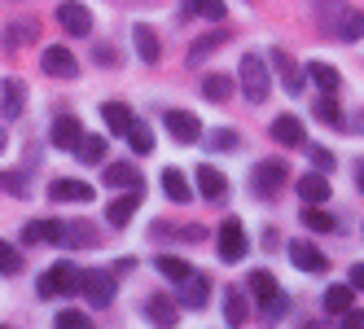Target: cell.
Segmentation results:
<instances>
[{"label": "cell", "instance_id": "cell-30", "mask_svg": "<svg viewBox=\"0 0 364 329\" xmlns=\"http://www.w3.org/2000/svg\"><path fill=\"white\" fill-rule=\"evenodd\" d=\"M347 308H351V281H343V286H329V290H325V312L343 316Z\"/></svg>", "mask_w": 364, "mask_h": 329}, {"label": "cell", "instance_id": "cell-25", "mask_svg": "<svg viewBox=\"0 0 364 329\" xmlns=\"http://www.w3.org/2000/svg\"><path fill=\"white\" fill-rule=\"evenodd\" d=\"M106 185L136 189V185H145V180H141V167H132V163H110V167H106Z\"/></svg>", "mask_w": 364, "mask_h": 329}, {"label": "cell", "instance_id": "cell-29", "mask_svg": "<svg viewBox=\"0 0 364 329\" xmlns=\"http://www.w3.org/2000/svg\"><path fill=\"white\" fill-rule=\"evenodd\" d=\"M0 88H5V119H22V101H27L22 80H5Z\"/></svg>", "mask_w": 364, "mask_h": 329}, {"label": "cell", "instance_id": "cell-40", "mask_svg": "<svg viewBox=\"0 0 364 329\" xmlns=\"http://www.w3.org/2000/svg\"><path fill=\"white\" fill-rule=\"evenodd\" d=\"M303 224H307V229H316V233H329V229H333V220H329L325 211H316V207L303 211Z\"/></svg>", "mask_w": 364, "mask_h": 329}, {"label": "cell", "instance_id": "cell-10", "mask_svg": "<svg viewBox=\"0 0 364 329\" xmlns=\"http://www.w3.org/2000/svg\"><path fill=\"white\" fill-rule=\"evenodd\" d=\"M272 66H277V75H281V84H285V92H290V97H299L307 88V75L299 70V62L285 53V48H272Z\"/></svg>", "mask_w": 364, "mask_h": 329}, {"label": "cell", "instance_id": "cell-8", "mask_svg": "<svg viewBox=\"0 0 364 329\" xmlns=\"http://www.w3.org/2000/svg\"><path fill=\"white\" fill-rule=\"evenodd\" d=\"M176 286H180L176 290L180 294V308H193V312L206 308V294H211V276H206V272H193L189 268V276H185V281H176Z\"/></svg>", "mask_w": 364, "mask_h": 329}, {"label": "cell", "instance_id": "cell-20", "mask_svg": "<svg viewBox=\"0 0 364 329\" xmlns=\"http://www.w3.org/2000/svg\"><path fill=\"white\" fill-rule=\"evenodd\" d=\"M132 44H136L141 62H149V66L163 58V48H159V36H154V27H145V22H136V27H132Z\"/></svg>", "mask_w": 364, "mask_h": 329}, {"label": "cell", "instance_id": "cell-27", "mask_svg": "<svg viewBox=\"0 0 364 329\" xmlns=\"http://www.w3.org/2000/svg\"><path fill=\"white\" fill-rule=\"evenodd\" d=\"M224 320H228L232 329L246 325V290H228V294H224Z\"/></svg>", "mask_w": 364, "mask_h": 329}, {"label": "cell", "instance_id": "cell-50", "mask_svg": "<svg viewBox=\"0 0 364 329\" xmlns=\"http://www.w3.org/2000/svg\"><path fill=\"white\" fill-rule=\"evenodd\" d=\"M307 329H325V325H307Z\"/></svg>", "mask_w": 364, "mask_h": 329}, {"label": "cell", "instance_id": "cell-7", "mask_svg": "<svg viewBox=\"0 0 364 329\" xmlns=\"http://www.w3.org/2000/svg\"><path fill=\"white\" fill-rule=\"evenodd\" d=\"M285 176H290V167H285V158H268V163H259L255 176H250V185L259 198H277V189L285 185Z\"/></svg>", "mask_w": 364, "mask_h": 329}, {"label": "cell", "instance_id": "cell-24", "mask_svg": "<svg viewBox=\"0 0 364 329\" xmlns=\"http://www.w3.org/2000/svg\"><path fill=\"white\" fill-rule=\"evenodd\" d=\"M360 36H364V14L347 5L343 18H338V27H333V40H347V44H351V40H360Z\"/></svg>", "mask_w": 364, "mask_h": 329}, {"label": "cell", "instance_id": "cell-14", "mask_svg": "<svg viewBox=\"0 0 364 329\" xmlns=\"http://www.w3.org/2000/svg\"><path fill=\"white\" fill-rule=\"evenodd\" d=\"M58 22L70 36H88L92 31V14H88V5H80V0H66V5L58 9Z\"/></svg>", "mask_w": 364, "mask_h": 329}, {"label": "cell", "instance_id": "cell-4", "mask_svg": "<svg viewBox=\"0 0 364 329\" xmlns=\"http://www.w3.org/2000/svg\"><path fill=\"white\" fill-rule=\"evenodd\" d=\"M80 294L92 303V308H110L114 294H119L114 272H106V268H88V272H80Z\"/></svg>", "mask_w": 364, "mask_h": 329}, {"label": "cell", "instance_id": "cell-13", "mask_svg": "<svg viewBox=\"0 0 364 329\" xmlns=\"http://www.w3.org/2000/svg\"><path fill=\"white\" fill-rule=\"evenodd\" d=\"M198 189H202L206 202H224L228 198V176L220 167H211V163H202L198 167Z\"/></svg>", "mask_w": 364, "mask_h": 329}, {"label": "cell", "instance_id": "cell-18", "mask_svg": "<svg viewBox=\"0 0 364 329\" xmlns=\"http://www.w3.org/2000/svg\"><path fill=\"white\" fill-rule=\"evenodd\" d=\"M272 141H281V145H290V149L307 145V136H303V119H294V114H281V119L272 123Z\"/></svg>", "mask_w": 364, "mask_h": 329}, {"label": "cell", "instance_id": "cell-28", "mask_svg": "<svg viewBox=\"0 0 364 329\" xmlns=\"http://www.w3.org/2000/svg\"><path fill=\"white\" fill-rule=\"evenodd\" d=\"M101 114H106V128L110 132H127V128H132V110H127L123 101H106Z\"/></svg>", "mask_w": 364, "mask_h": 329}, {"label": "cell", "instance_id": "cell-34", "mask_svg": "<svg viewBox=\"0 0 364 329\" xmlns=\"http://www.w3.org/2000/svg\"><path fill=\"white\" fill-rule=\"evenodd\" d=\"M127 141H132L136 154H154V132H149V123H136V119H132V128H127Z\"/></svg>", "mask_w": 364, "mask_h": 329}, {"label": "cell", "instance_id": "cell-17", "mask_svg": "<svg viewBox=\"0 0 364 329\" xmlns=\"http://www.w3.org/2000/svg\"><path fill=\"white\" fill-rule=\"evenodd\" d=\"M145 316L159 329H176V298L171 294H149L145 298Z\"/></svg>", "mask_w": 364, "mask_h": 329}, {"label": "cell", "instance_id": "cell-31", "mask_svg": "<svg viewBox=\"0 0 364 329\" xmlns=\"http://www.w3.org/2000/svg\"><path fill=\"white\" fill-rule=\"evenodd\" d=\"M202 97L206 101H228L232 97V80H228V75H206V80H202Z\"/></svg>", "mask_w": 364, "mask_h": 329}, {"label": "cell", "instance_id": "cell-2", "mask_svg": "<svg viewBox=\"0 0 364 329\" xmlns=\"http://www.w3.org/2000/svg\"><path fill=\"white\" fill-rule=\"evenodd\" d=\"M246 286H250V294H255V303L268 312V320H277V316H285V294H281V286H277V276L272 272H264V268H255L250 276H246Z\"/></svg>", "mask_w": 364, "mask_h": 329}, {"label": "cell", "instance_id": "cell-46", "mask_svg": "<svg viewBox=\"0 0 364 329\" xmlns=\"http://www.w3.org/2000/svg\"><path fill=\"white\" fill-rule=\"evenodd\" d=\"M351 290H364V264H351Z\"/></svg>", "mask_w": 364, "mask_h": 329}, {"label": "cell", "instance_id": "cell-11", "mask_svg": "<svg viewBox=\"0 0 364 329\" xmlns=\"http://www.w3.org/2000/svg\"><path fill=\"white\" fill-rule=\"evenodd\" d=\"M141 198H145V185H136V189H127L123 198H114L110 207H106V224H114V229H123L127 220L136 215V207H141Z\"/></svg>", "mask_w": 364, "mask_h": 329}, {"label": "cell", "instance_id": "cell-36", "mask_svg": "<svg viewBox=\"0 0 364 329\" xmlns=\"http://www.w3.org/2000/svg\"><path fill=\"white\" fill-rule=\"evenodd\" d=\"M154 264H159V272L167 276V281H185V276H189V264H185V259H176V255H159Z\"/></svg>", "mask_w": 364, "mask_h": 329}, {"label": "cell", "instance_id": "cell-22", "mask_svg": "<svg viewBox=\"0 0 364 329\" xmlns=\"http://www.w3.org/2000/svg\"><path fill=\"white\" fill-rule=\"evenodd\" d=\"M303 75H307V80H311V84H316L321 92H329V97H333L338 88H343V75H338V70H333L329 62H311V66H307Z\"/></svg>", "mask_w": 364, "mask_h": 329}, {"label": "cell", "instance_id": "cell-26", "mask_svg": "<svg viewBox=\"0 0 364 329\" xmlns=\"http://www.w3.org/2000/svg\"><path fill=\"white\" fill-rule=\"evenodd\" d=\"M163 193H167L171 202H189V198H193V189H189V180H185V171L167 167V171H163Z\"/></svg>", "mask_w": 364, "mask_h": 329}, {"label": "cell", "instance_id": "cell-33", "mask_svg": "<svg viewBox=\"0 0 364 329\" xmlns=\"http://www.w3.org/2000/svg\"><path fill=\"white\" fill-rule=\"evenodd\" d=\"M75 154H80L84 163H101V158L110 154V145H106V136H84V141H80V149H75Z\"/></svg>", "mask_w": 364, "mask_h": 329}, {"label": "cell", "instance_id": "cell-39", "mask_svg": "<svg viewBox=\"0 0 364 329\" xmlns=\"http://www.w3.org/2000/svg\"><path fill=\"white\" fill-rule=\"evenodd\" d=\"M0 272L5 276H14V272H22V255L9 246V242H0Z\"/></svg>", "mask_w": 364, "mask_h": 329}, {"label": "cell", "instance_id": "cell-49", "mask_svg": "<svg viewBox=\"0 0 364 329\" xmlns=\"http://www.w3.org/2000/svg\"><path fill=\"white\" fill-rule=\"evenodd\" d=\"M0 149H5V132H0Z\"/></svg>", "mask_w": 364, "mask_h": 329}, {"label": "cell", "instance_id": "cell-23", "mask_svg": "<svg viewBox=\"0 0 364 329\" xmlns=\"http://www.w3.org/2000/svg\"><path fill=\"white\" fill-rule=\"evenodd\" d=\"M343 0H311V14H316V27L325 31V36H333V27H338V18H343Z\"/></svg>", "mask_w": 364, "mask_h": 329}, {"label": "cell", "instance_id": "cell-9", "mask_svg": "<svg viewBox=\"0 0 364 329\" xmlns=\"http://www.w3.org/2000/svg\"><path fill=\"white\" fill-rule=\"evenodd\" d=\"M44 75H58V80H75L80 75V62H75V53L66 44H53V48H44V58H40Z\"/></svg>", "mask_w": 364, "mask_h": 329}, {"label": "cell", "instance_id": "cell-44", "mask_svg": "<svg viewBox=\"0 0 364 329\" xmlns=\"http://www.w3.org/2000/svg\"><path fill=\"white\" fill-rule=\"evenodd\" d=\"M343 329H364V308H347L343 312Z\"/></svg>", "mask_w": 364, "mask_h": 329}, {"label": "cell", "instance_id": "cell-12", "mask_svg": "<svg viewBox=\"0 0 364 329\" xmlns=\"http://www.w3.org/2000/svg\"><path fill=\"white\" fill-rule=\"evenodd\" d=\"M48 141H53L58 149H80V141H84L80 119H75V114H62V119H53V128H48Z\"/></svg>", "mask_w": 364, "mask_h": 329}, {"label": "cell", "instance_id": "cell-38", "mask_svg": "<svg viewBox=\"0 0 364 329\" xmlns=\"http://www.w3.org/2000/svg\"><path fill=\"white\" fill-rule=\"evenodd\" d=\"M189 9L206 22H224V0H189Z\"/></svg>", "mask_w": 364, "mask_h": 329}, {"label": "cell", "instance_id": "cell-48", "mask_svg": "<svg viewBox=\"0 0 364 329\" xmlns=\"http://www.w3.org/2000/svg\"><path fill=\"white\" fill-rule=\"evenodd\" d=\"M355 180H360V189H364V163H360V171H355Z\"/></svg>", "mask_w": 364, "mask_h": 329}, {"label": "cell", "instance_id": "cell-43", "mask_svg": "<svg viewBox=\"0 0 364 329\" xmlns=\"http://www.w3.org/2000/svg\"><path fill=\"white\" fill-rule=\"evenodd\" d=\"M206 145H211V149H237V132H211Z\"/></svg>", "mask_w": 364, "mask_h": 329}, {"label": "cell", "instance_id": "cell-5", "mask_svg": "<svg viewBox=\"0 0 364 329\" xmlns=\"http://www.w3.org/2000/svg\"><path fill=\"white\" fill-rule=\"evenodd\" d=\"M36 290H40V298H62V294H70V290H80V272H75L70 264H53L40 281H36Z\"/></svg>", "mask_w": 364, "mask_h": 329}, {"label": "cell", "instance_id": "cell-1", "mask_svg": "<svg viewBox=\"0 0 364 329\" xmlns=\"http://www.w3.org/2000/svg\"><path fill=\"white\" fill-rule=\"evenodd\" d=\"M22 242H53V246H70V250H88L101 242L97 233V224L88 220H31V224H22Z\"/></svg>", "mask_w": 364, "mask_h": 329}, {"label": "cell", "instance_id": "cell-21", "mask_svg": "<svg viewBox=\"0 0 364 329\" xmlns=\"http://www.w3.org/2000/svg\"><path fill=\"white\" fill-rule=\"evenodd\" d=\"M48 198H53V202H92L97 193H92V185H84V180H53Z\"/></svg>", "mask_w": 364, "mask_h": 329}, {"label": "cell", "instance_id": "cell-41", "mask_svg": "<svg viewBox=\"0 0 364 329\" xmlns=\"http://www.w3.org/2000/svg\"><path fill=\"white\" fill-rule=\"evenodd\" d=\"M53 325H58V329H92V320H88L84 312H58Z\"/></svg>", "mask_w": 364, "mask_h": 329}, {"label": "cell", "instance_id": "cell-16", "mask_svg": "<svg viewBox=\"0 0 364 329\" xmlns=\"http://www.w3.org/2000/svg\"><path fill=\"white\" fill-rule=\"evenodd\" d=\"M167 132H171L176 141H185V145H189V141L202 136V123H198L193 110H171V114H167Z\"/></svg>", "mask_w": 364, "mask_h": 329}, {"label": "cell", "instance_id": "cell-35", "mask_svg": "<svg viewBox=\"0 0 364 329\" xmlns=\"http://www.w3.org/2000/svg\"><path fill=\"white\" fill-rule=\"evenodd\" d=\"M36 31H40V22H36V18L14 22V27H5V44H9V48H18L22 40H36Z\"/></svg>", "mask_w": 364, "mask_h": 329}, {"label": "cell", "instance_id": "cell-6", "mask_svg": "<svg viewBox=\"0 0 364 329\" xmlns=\"http://www.w3.org/2000/svg\"><path fill=\"white\" fill-rule=\"evenodd\" d=\"M215 250H220V259H224V264H242V259H246V229H242L237 220H224V224H220Z\"/></svg>", "mask_w": 364, "mask_h": 329}, {"label": "cell", "instance_id": "cell-3", "mask_svg": "<svg viewBox=\"0 0 364 329\" xmlns=\"http://www.w3.org/2000/svg\"><path fill=\"white\" fill-rule=\"evenodd\" d=\"M237 75H242V92H246V101H250V106H264V101H268V92H272V80H268V66H264V58L246 53Z\"/></svg>", "mask_w": 364, "mask_h": 329}, {"label": "cell", "instance_id": "cell-42", "mask_svg": "<svg viewBox=\"0 0 364 329\" xmlns=\"http://www.w3.org/2000/svg\"><path fill=\"white\" fill-rule=\"evenodd\" d=\"M307 158H311V167H321V171L333 167V154H329L325 145H307Z\"/></svg>", "mask_w": 364, "mask_h": 329}, {"label": "cell", "instance_id": "cell-19", "mask_svg": "<svg viewBox=\"0 0 364 329\" xmlns=\"http://www.w3.org/2000/svg\"><path fill=\"white\" fill-rule=\"evenodd\" d=\"M299 193H303L307 207H321V202H325L333 189H329V180H325V171H307L303 180H299Z\"/></svg>", "mask_w": 364, "mask_h": 329}, {"label": "cell", "instance_id": "cell-15", "mask_svg": "<svg viewBox=\"0 0 364 329\" xmlns=\"http://www.w3.org/2000/svg\"><path fill=\"white\" fill-rule=\"evenodd\" d=\"M290 259H294V268H299V272H325V268H329V259H325L311 242H303V237H299V242H290Z\"/></svg>", "mask_w": 364, "mask_h": 329}, {"label": "cell", "instance_id": "cell-37", "mask_svg": "<svg viewBox=\"0 0 364 329\" xmlns=\"http://www.w3.org/2000/svg\"><path fill=\"white\" fill-rule=\"evenodd\" d=\"M316 119H321V123H333V128H343V114H338V101H333L329 92H321V97H316Z\"/></svg>", "mask_w": 364, "mask_h": 329}, {"label": "cell", "instance_id": "cell-32", "mask_svg": "<svg viewBox=\"0 0 364 329\" xmlns=\"http://www.w3.org/2000/svg\"><path fill=\"white\" fill-rule=\"evenodd\" d=\"M228 40V31H215V36H202L198 44H193V53H189V66H202L206 62V53H215V48Z\"/></svg>", "mask_w": 364, "mask_h": 329}, {"label": "cell", "instance_id": "cell-47", "mask_svg": "<svg viewBox=\"0 0 364 329\" xmlns=\"http://www.w3.org/2000/svg\"><path fill=\"white\" fill-rule=\"evenodd\" d=\"M97 62H101V66H114V53H110V48H106V44H101V48H97Z\"/></svg>", "mask_w": 364, "mask_h": 329}, {"label": "cell", "instance_id": "cell-45", "mask_svg": "<svg viewBox=\"0 0 364 329\" xmlns=\"http://www.w3.org/2000/svg\"><path fill=\"white\" fill-rule=\"evenodd\" d=\"M0 185H5L9 193H18V198L27 193V180H22V176H0Z\"/></svg>", "mask_w": 364, "mask_h": 329}]
</instances>
